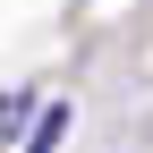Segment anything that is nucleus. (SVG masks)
Here are the masks:
<instances>
[{"label":"nucleus","instance_id":"f257e3e1","mask_svg":"<svg viewBox=\"0 0 153 153\" xmlns=\"http://www.w3.org/2000/svg\"><path fill=\"white\" fill-rule=\"evenodd\" d=\"M60 136H68V102H51L43 119L26 128V153H60Z\"/></svg>","mask_w":153,"mask_h":153}]
</instances>
